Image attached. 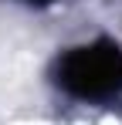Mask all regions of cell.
<instances>
[{
    "label": "cell",
    "instance_id": "1",
    "mask_svg": "<svg viewBox=\"0 0 122 125\" xmlns=\"http://www.w3.org/2000/svg\"><path fill=\"white\" fill-rule=\"evenodd\" d=\"M54 81L78 102H112L122 95V47L115 41L78 44L54 64Z\"/></svg>",
    "mask_w": 122,
    "mask_h": 125
},
{
    "label": "cell",
    "instance_id": "2",
    "mask_svg": "<svg viewBox=\"0 0 122 125\" xmlns=\"http://www.w3.org/2000/svg\"><path fill=\"white\" fill-rule=\"evenodd\" d=\"M24 3H31V7H48V3H54V0H24Z\"/></svg>",
    "mask_w": 122,
    "mask_h": 125
}]
</instances>
